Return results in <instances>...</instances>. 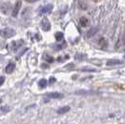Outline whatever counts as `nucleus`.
<instances>
[{
    "instance_id": "f257e3e1",
    "label": "nucleus",
    "mask_w": 125,
    "mask_h": 124,
    "mask_svg": "<svg viewBox=\"0 0 125 124\" xmlns=\"http://www.w3.org/2000/svg\"><path fill=\"white\" fill-rule=\"evenodd\" d=\"M15 34L16 32L11 28H4V29L0 30V36H2L4 38H10L15 36Z\"/></svg>"
},
{
    "instance_id": "f03ea898",
    "label": "nucleus",
    "mask_w": 125,
    "mask_h": 124,
    "mask_svg": "<svg viewBox=\"0 0 125 124\" xmlns=\"http://www.w3.org/2000/svg\"><path fill=\"white\" fill-rule=\"evenodd\" d=\"M0 10H1V12H2L3 14L8 15V14H10L11 12V10H12V6H11V4L9 3V2L2 3V4L0 5Z\"/></svg>"
},
{
    "instance_id": "7ed1b4c3",
    "label": "nucleus",
    "mask_w": 125,
    "mask_h": 124,
    "mask_svg": "<svg viewBox=\"0 0 125 124\" xmlns=\"http://www.w3.org/2000/svg\"><path fill=\"white\" fill-rule=\"evenodd\" d=\"M41 27L42 29L44 30L45 32H48L51 30V22L50 21L48 20L47 18H45V19H43L41 21Z\"/></svg>"
},
{
    "instance_id": "20e7f679",
    "label": "nucleus",
    "mask_w": 125,
    "mask_h": 124,
    "mask_svg": "<svg viewBox=\"0 0 125 124\" xmlns=\"http://www.w3.org/2000/svg\"><path fill=\"white\" fill-rule=\"evenodd\" d=\"M21 1H20V0L17 1V3L15 4L14 8H13V10H12V16H13V17H16V16L18 15L19 10H20V9H21Z\"/></svg>"
},
{
    "instance_id": "39448f33",
    "label": "nucleus",
    "mask_w": 125,
    "mask_h": 124,
    "mask_svg": "<svg viewBox=\"0 0 125 124\" xmlns=\"http://www.w3.org/2000/svg\"><path fill=\"white\" fill-rule=\"evenodd\" d=\"M52 8H53V6L52 4H48V5L44 6L41 10H40V14H45V13H48V12L52 11Z\"/></svg>"
},
{
    "instance_id": "423d86ee",
    "label": "nucleus",
    "mask_w": 125,
    "mask_h": 124,
    "mask_svg": "<svg viewBox=\"0 0 125 124\" xmlns=\"http://www.w3.org/2000/svg\"><path fill=\"white\" fill-rule=\"evenodd\" d=\"M122 63V61L120 60H117V59H112V60H109L106 62V65L108 66H112V65H118V64H120Z\"/></svg>"
},
{
    "instance_id": "0eeeda50",
    "label": "nucleus",
    "mask_w": 125,
    "mask_h": 124,
    "mask_svg": "<svg viewBox=\"0 0 125 124\" xmlns=\"http://www.w3.org/2000/svg\"><path fill=\"white\" fill-rule=\"evenodd\" d=\"M47 96L52 99H59L62 97V95L60 93H50L47 94Z\"/></svg>"
},
{
    "instance_id": "6e6552de",
    "label": "nucleus",
    "mask_w": 125,
    "mask_h": 124,
    "mask_svg": "<svg viewBox=\"0 0 125 124\" xmlns=\"http://www.w3.org/2000/svg\"><path fill=\"white\" fill-rule=\"evenodd\" d=\"M79 23H80V25H81V26L86 27V26L89 25L90 21H89L88 18H86V17H81V18L79 19Z\"/></svg>"
},
{
    "instance_id": "1a4fd4ad",
    "label": "nucleus",
    "mask_w": 125,
    "mask_h": 124,
    "mask_svg": "<svg viewBox=\"0 0 125 124\" xmlns=\"http://www.w3.org/2000/svg\"><path fill=\"white\" fill-rule=\"evenodd\" d=\"M14 69H15V64L13 62H10L7 65V67H6V72L8 73V74H11L14 71Z\"/></svg>"
},
{
    "instance_id": "9d476101",
    "label": "nucleus",
    "mask_w": 125,
    "mask_h": 124,
    "mask_svg": "<svg viewBox=\"0 0 125 124\" xmlns=\"http://www.w3.org/2000/svg\"><path fill=\"white\" fill-rule=\"evenodd\" d=\"M69 110H70V106L66 105V106H62V107H60V108L57 110V113L60 114V115H62V114L67 113Z\"/></svg>"
},
{
    "instance_id": "9b49d317",
    "label": "nucleus",
    "mask_w": 125,
    "mask_h": 124,
    "mask_svg": "<svg viewBox=\"0 0 125 124\" xmlns=\"http://www.w3.org/2000/svg\"><path fill=\"white\" fill-rule=\"evenodd\" d=\"M47 84H48V81L45 79V78H42V79H40V80L38 81V86H39L41 89L45 88V87L47 86Z\"/></svg>"
},
{
    "instance_id": "f8f14e48",
    "label": "nucleus",
    "mask_w": 125,
    "mask_h": 124,
    "mask_svg": "<svg viewBox=\"0 0 125 124\" xmlns=\"http://www.w3.org/2000/svg\"><path fill=\"white\" fill-rule=\"evenodd\" d=\"M62 38H63V34H62V32H57V33L55 34V39H56L58 42L62 41Z\"/></svg>"
},
{
    "instance_id": "ddd939ff",
    "label": "nucleus",
    "mask_w": 125,
    "mask_h": 124,
    "mask_svg": "<svg viewBox=\"0 0 125 124\" xmlns=\"http://www.w3.org/2000/svg\"><path fill=\"white\" fill-rule=\"evenodd\" d=\"M99 45L102 47V48L106 47V45H107V44H106V40H105L104 38H101V39L99 40Z\"/></svg>"
},
{
    "instance_id": "4468645a",
    "label": "nucleus",
    "mask_w": 125,
    "mask_h": 124,
    "mask_svg": "<svg viewBox=\"0 0 125 124\" xmlns=\"http://www.w3.org/2000/svg\"><path fill=\"white\" fill-rule=\"evenodd\" d=\"M45 60L49 62H52L53 61H54V60H53V58H52V56H50V55H46V56H45Z\"/></svg>"
},
{
    "instance_id": "2eb2a0df",
    "label": "nucleus",
    "mask_w": 125,
    "mask_h": 124,
    "mask_svg": "<svg viewBox=\"0 0 125 124\" xmlns=\"http://www.w3.org/2000/svg\"><path fill=\"white\" fill-rule=\"evenodd\" d=\"M4 81H5V77H0V86L3 85Z\"/></svg>"
},
{
    "instance_id": "dca6fc26",
    "label": "nucleus",
    "mask_w": 125,
    "mask_h": 124,
    "mask_svg": "<svg viewBox=\"0 0 125 124\" xmlns=\"http://www.w3.org/2000/svg\"><path fill=\"white\" fill-rule=\"evenodd\" d=\"M55 80H56V79H55L54 78H50V83H54L55 82Z\"/></svg>"
},
{
    "instance_id": "f3484780",
    "label": "nucleus",
    "mask_w": 125,
    "mask_h": 124,
    "mask_svg": "<svg viewBox=\"0 0 125 124\" xmlns=\"http://www.w3.org/2000/svg\"><path fill=\"white\" fill-rule=\"evenodd\" d=\"M28 3H34V2H36V1H37V0H26Z\"/></svg>"
},
{
    "instance_id": "a211bd4d",
    "label": "nucleus",
    "mask_w": 125,
    "mask_h": 124,
    "mask_svg": "<svg viewBox=\"0 0 125 124\" xmlns=\"http://www.w3.org/2000/svg\"><path fill=\"white\" fill-rule=\"evenodd\" d=\"M124 58H125V56H124Z\"/></svg>"
}]
</instances>
